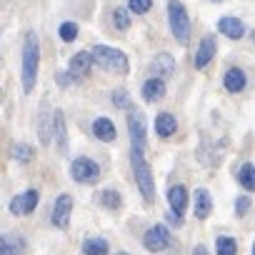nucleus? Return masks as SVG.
<instances>
[{
  "label": "nucleus",
  "instance_id": "23",
  "mask_svg": "<svg viewBox=\"0 0 255 255\" xmlns=\"http://www.w3.org/2000/svg\"><path fill=\"white\" fill-rule=\"evenodd\" d=\"M238 183L243 185V190L248 193H255V165L253 163H245L238 173Z\"/></svg>",
  "mask_w": 255,
  "mask_h": 255
},
{
  "label": "nucleus",
  "instance_id": "38",
  "mask_svg": "<svg viewBox=\"0 0 255 255\" xmlns=\"http://www.w3.org/2000/svg\"><path fill=\"white\" fill-rule=\"evenodd\" d=\"M253 40H255V30H253Z\"/></svg>",
  "mask_w": 255,
  "mask_h": 255
},
{
  "label": "nucleus",
  "instance_id": "6",
  "mask_svg": "<svg viewBox=\"0 0 255 255\" xmlns=\"http://www.w3.org/2000/svg\"><path fill=\"white\" fill-rule=\"evenodd\" d=\"M70 175L75 183H83V185H93L100 180V165L90 158H75L73 165H70Z\"/></svg>",
  "mask_w": 255,
  "mask_h": 255
},
{
  "label": "nucleus",
  "instance_id": "7",
  "mask_svg": "<svg viewBox=\"0 0 255 255\" xmlns=\"http://www.w3.org/2000/svg\"><path fill=\"white\" fill-rule=\"evenodd\" d=\"M143 245H145V250H150V253H160V250L170 248V245H173L170 230H168L163 223L153 225V228L145 233V238H143Z\"/></svg>",
  "mask_w": 255,
  "mask_h": 255
},
{
  "label": "nucleus",
  "instance_id": "20",
  "mask_svg": "<svg viewBox=\"0 0 255 255\" xmlns=\"http://www.w3.org/2000/svg\"><path fill=\"white\" fill-rule=\"evenodd\" d=\"M150 70H153L155 78H168V75H173V70H175V60H173V55H170V53H158V55L153 58Z\"/></svg>",
  "mask_w": 255,
  "mask_h": 255
},
{
  "label": "nucleus",
  "instance_id": "26",
  "mask_svg": "<svg viewBox=\"0 0 255 255\" xmlns=\"http://www.w3.org/2000/svg\"><path fill=\"white\" fill-rule=\"evenodd\" d=\"M100 200H103V205L110 208V210H118V208L123 205V198H120L118 190H103V193H100Z\"/></svg>",
  "mask_w": 255,
  "mask_h": 255
},
{
  "label": "nucleus",
  "instance_id": "22",
  "mask_svg": "<svg viewBox=\"0 0 255 255\" xmlns=\"http://www.w3.org/2000/svg\"><path fill=\"white\" fill-rule=\"evenodd\" d=\"M245 73L240 70V68H230L228 73H225V78H223V85H225V90L228 93H240V90H245Z\"/></svg>",
  "mask_w": 255,
  "mask_h": 255
},
{
  "label": "nucleus",
  "instance_id": "18",
  "mask_svg": "<svg viewBox=\"0 0 255 255\" xmlns=\"http://www.w3.org/2000/svg\"><path fill=\"white\" fill-rule=\"evenodd\" d=\"M193 208H195V215H198L200 220H205V218L213 213V198H210V193H208L205 188H198V190L193 193Z\"/></svg>",
  "mask_w": 255,
  "mask_h": 255
},
{
  "label": "nucleus",
  "instance_id": "33",
  "mask_svg": "<svg viewBox=\"0 0 255 255\" xmlns=\"http://www.w3.org/2000/svg\"><path fill=\"white\" fill-rule=\"evenodd\" d=\"M168 220H170L173 225H180V223H183V220H180V215H178V213H173V210L168 213Z\"/></svg>",
  "mask_w": 255,
  "mask_h": 255
},
{
  "label": "nucleus",
  "instance_id": "34",
  "mask_svg": "<svg viewBox=\"0 0 255 255\" xmlns=\"http://www.w3.org/2000/svg\"><path fill=\"white\" fill-rule=\"evenodd\" d=\"M193 255H210V253H208V248H205V245H195Z\"/></svg>",
  "mask_w": 255,
  "mask_h": 255
},
{
  "label": "nucleus",
  "instance_id": "4",
  "mask_svg": "<svg viewBox=\"0 0 255 255\" xmlns=\"http://www.w3.org/2000/svg\"><path fill=\"white\" fill-rule=\"evenodd\" d=\"M168 23H170L173 38L180 45H185L190 40V18H188V10L180 0H168Z\"/></svg>",
  "mask_w": 255,
  "mask_h": 255
},
{
  "label": "nucleus",
  "instance_id": "27",
  "mask_svg": "<svg viewBox=\"0 0 255 255\" xmlns=\"http://www.w3.org/2000/svg\"><path fill=\"white\" fill-rule=\"evenodd\" d=\"M13 158L18 163H30L33 160V148L25 145V143H18V145H13Z\"/></svg>",
  "mask_w": 255,
  "mask_h": 255
},
{
  "label": "nucleus",
  "instance_id": "11",
  "mask_svg": "<svg viewBox=\"0 0 255 255\" xmlns=\"http://www.w3.org/2000/svg\"><path fill=\"white\" fill-rule=\"evenodd\" d=\"M218 33H223L225 38L240 40V38L245 35V25H243V20H240V18L228 15V18H220V20H218Z\"/></svg>",
  "mask_w": 255,
  "mask_h": 255
},
{
  "label": "nucleus",
  "instance_id": "2",
  "mask_svg": "<svg viewBox=\"0 0 255 255\" xmlns=\"http://www.w3.org/2000/svg\"><path fill=\"white\" fill-rule=\"evenodd\" d=\"M90 58H93L95 65H100L103 70L115 73V75H125L128 68H130V65H128V58H125L123 50L108 48V45H95V48L90 50Z\"/></svg>",
  "mask_w": 255,
  "mask_h": 255
},
{
  "label": "nucleus",
  "instance_id": "10",
  "mask_svg": "<svg viewBox=\"0 0 255 255\" xmlns=\"http://www.w3.org/2000/svg\"><path fill=\"white\" fill-rule=\"evenodd\" d=\"M215 38L213 35H205L203 40H200V45H198V53H195V58H193V63H195V68L198 70H203L213 58H215Z\"/></svg>",
  "mask_w": 255,
  "mask_h": 255
},
{
  "label": "nucleus",
  "instance_id": "21",
  "mask_svg": "<svg viewBox=\"0 0 255 255\" xmlns=\"http://www.w3.org/2000/svg\"><path fill=\"white\" fill-rule=\"evenodd\" d=\"M178 130V120L173 118V113H158L155 115V133L160 138H170Z\"/></svg>",
  "mask_w": 255,
  "mask_h": 255
},
{
  "label": "nucleus",
  "instance_id": "17",
  "mask_svg": "<svg viewBox=\"0 0 255 255\" xmlns=\"http://www.w3.org/2000/svg\"><path fill=\"white\" fill-rule=\"evenodd\" d=\"M188 203H190V195H188V190H185L183 185H173V188L168 190V205H170L173 213H178V215L185 213Z\"/></svg>",
  "mask_w": 255,
  "mask_h": 255
},
{
  "label": "nucleus",
  "instance_id": "16",
  "mask_svg": "<svg viewBox=\"0 0 255 255\" xmlns=\"http://www.w3.org/2000/svg\"><path fill=\"white\" fill-rule=\"evenodd\" d=\"M53 138H55V143H58V150L65 153V150H68V130H65L63 110H53Z\"/></svg>",
  "mask_w": 255,
  "mask_h": 255
},
{
  "label": "nucleus",
  "instance_id": "14",
  "mask_svg": "<svg viewBox=\"0 0 255 255\" xmlns=\"http://www.w3.org/2000/svg\"><path fill=\"white\" fill-rule=\"evenodd\" d=\"M93 135L100 140V143H113L115 140V123L110 118H95L93 123Z\"/></svg>",
  "mask_w": 255,
  "mask_h": 255
},
{
  "label": "nucleus",
  "instance_id": "12",
  "mask_svg": "<svg viewBox=\"0 0 255 255\" xmlns=\"http://www.w3.org/2000/svg\"><path fill=\"white\" fill-rule=\"evenodd\" d=\"M93 65V58H90V50H80L70 58V65H68V75L70 78H83Z\"/></svg>",
  "mask_w": 255,
  "mask_h": 255
},
{
  "label": "nucleus",
  "instance_id": "19",
  "mask_svg": "<svg viewBox=\"0 0 255 255\" xmlns=\"http://www.w3.org/2000/svg\"><path fill=\"white\" fill-rule=\"evenodd\" d=\"M38 130H40V143L50 145V138H53V110L48 108V103H43V108H40Z\"/></svg>",
  "mask_w": 255,
  "mask_h": 255
},
{
  "label": "nucleus",
  "instance_id": "32",
  "mask_svg": "<svg viewBox=\"0 0 255 255\" xmlns=\"http://www.w3.org/2000/svg\"><path fill=\"white\" fill-rule=\"evenodd\" d=\"M113 105H118V108H125V105H128V93H125L123 88L113 90Z\"/></svg>",
  "mask_w": 255,
  "mask_h": 255
},
{
  "label": "nucleus",
  "instance_id": "28",
  "mask_svg": "<svg viewBox=\"0 0 255 255\" xmlns=\"http://www.w3.org/2000/svg\"><path fill=\"white\" fill-rule=\"evenodd\" d=\"M113 20H115V28H118V30H128V25H130V10L118 8V10L113 13Z\"/></svg>",
  "mask_w": 255,
  "mask_h": 255
},
{
  "label": "nucleus",
  "instance_id": "30",
  "mask_svg": "<svg viewBox=\"0 0 255 255\" xmlns=\"http://www.w3.org/2000/svg\"><path fill=\"white\" fill-rule=\"evenodd\" d=\"M150 5H153V0H128V10L135 13V15L148 13V10H150Z\"/></svg>",
  "mask_w": 255,
  "mask_h": 255
},
{
  "label": "nucleus",
  "instance_id": "35",
  "mask_svg": "<svg viewBox=\"0 0 255 255\" xmlns=\"http://www.w3.org/2000/svg\"><path fill=\"white\" fill-rule=\"evenodd\" d=\"M250 253H253V255H255V240H253V250H250Z\"/></svg>",
  "mask_w": 255,
  "mask_h": 255
},
{
  "label": "nucleus",
  "instance_id": "13",
  "mask_svg": "<svg viewBox=\"0 0 255 255\" xmlns=\"http://www.w3.org/2000/svg\"><path fill=\"white\" fill-rule=\"evenodd\" d=\"M165 98V80L163 78H148L145 83H143V100L145 103H158V100H163Z\"/></svg>",
  "mask_w": 255,
  "mask_h": 255
},
{
  "label": "nucleus",
  "instance_id": "37",
  "mask_svg": "<svg viewBox=\"0 0 255 255\" xmlns=\"http://www.w3.org/2000/svg\"><path fill=\"white\" fill-rule=\"evenodd\" d=\"M213 3H223V0H213Z\"/></svg>",
  "mask_w": 255,
  "mask_h": 255
},
{
  "label": "nucleus",
  "instance_id": "25",
  "mask_svg": "<svg viewBox=\"0 0 255 255\" xmlns=\"http://www.w3.org/2000/svg\"><path fill=\"white\" fill-rule=\"evenodd\" d=\"M215 248H218V255H238V243L228 235H220L215 240Z\"/></svg>",
  "mask_w": 255,
  "mask_h": 255
},
{
  "label": "nucleus",
  "instance_id": "1",
  "mask_svg": "<svg viewBox=\"0 0 255 255\" xmlns=\"http://www.w3.org/2000/svg\"><path fill=\"white\" fill-rule=\"evenodd\" d=\"M38 65H40V40L35 33H28L23 40V90L33 93L38 83Z\"/></svg>",
  "mask_w": 255,
  "mask_h": 255
},
{
  "label": "nucleus",
  "instance_id": "9",
  "mask_svg": "<svg viewBox=\"0 0 255 255\" xmlns=\"http://www.w3.org/2000/svg\"><path fill=\"white\" fill-rule=\"evenodd\" d=\"M38 200H40V193L38 190H25V193H20V195H15L10 200V213L13 215H28V213L35 210Z\"/></svg>",
  "mask_w": 255,
  "mask_h": 255
},
{
  "label": "nucleus",
  "instance_id": "5",
  "mask_svg": "<svg viewBox=\"0 0 255 255\" xmlns=\"http://www.w3.org/2000/svg\"><path fill=\"white\" fill-rule=\"evenodd\" d=\"M128 133H130V143H133V150H145V143H148V123H145V115L133 108L128 113Z\"/></svg>",
  "mask_w": 255,
  "mask_h": 255
},
{
  "label": "nucleus",
  "instance_id": "24",
  "mask_svg": "<svg viewBox=\"0 0 255 255\" xmlns=\"http://www.w3.org/2000/svg\"><path fill=\"white\" fill-rule=\"evenodd\" d=\"M83 253L85 255H108L110 248H108V240H103V238H88L83 243Z\"/></svg>",
  "mask_w": 255,
  "mask_h": 255
},
{
  "label": "nucleus",
  "instance_id": "15",
  "mask_svg": "<svg viewBox=\"0 0 255 255\" xmlns=\"http://www.w3.org/2000/svg\"><path fill=\"white\" fill-rule=\"evenodd\" d=\"M0 255H25V240L15 233L0 235Z\"/></svg>",
  "mask_w": 255,
  "mask_h": 255
},
{
  "label": "nucleus",
  "instance_id": "36",
  "mask_svg": "<svg viewBox=\"0 0 255 255\" xmlns=\"http://www.w3.org/2000/svg\"><path fill=\"white\" fill-rule=\"evenodd\" d=\"M115 255H130V253H115Z\"/></svg>",
  "mask_w": 255,
  "mask_h": 255
},
{
  "label": "nucleus",
  "instance_id": "29",
  "mask_svg": "<svg viewBox=\"0 0 255 255\" xmlns=\"http://www.w3.org/2000/svg\"><path fill=\"white\" fill-rule=\"evenodd\" d=\"M58 33H60V40H65V43H73L75 38H78V25L75 23H63L60 28H58Z\"/></svg>",
  "mask_w": 255,
  "mask_h": 255
},
{
  "label": "nucleus",
  "instance_id": "8",
  "mask_svg": "<svg viewBox=\"0 0 255 255\" xmlns=\"http://www.w3.org/2000/svg\"><path fill=\"white\" fill-rule=\"evenodd\" d=\"M70 213H73V198H70L68 193L58 195V200H55V205H53V215H50L53 225L60 228V230H65L68 223H70Z\"/></svg>",
  "mask_w": 255,
  "mask_h": 255
},
{
  "label": "nucleus",
  "instance_id": "3",
  "mask_svg": "<svg viewBox=\"0 0 255 255\" xmlns=\"http://www.w3.org/2000/svg\"><path fill=\"white\" fill-rule=\"evenodd\" d=\"M130 163H133L135 183H138V190L143 193V200H145V203H153V200H155V180H153L150 165L145 163V158H143L140 150H133V153H130Z\"/></svg>",
  "mask_w": 255,
  "mask_h": 255
},
{
  "label": "nucleus",
  "instance_id": "39",
  "mask_svg": "<svg viewBox=\"0 0 255 255\" xmlns=\"http://www.w3.org/2000/svg\"><path fill=\"white\" fill-rule=\"evenodd\" d=\"M0 93H3V90H0Z\"/></svg>",
  "mask_w": 255,
  "mask_h": 255
},
{
  "label": "nucleus",
  "instance_id": "31",
  "mask_svg": "<svg viewBox=\"0 0 255 255\" xmlns=\"http://www.w3.org/2000/svg\"><path fill=\"white\" fill-rule=\"evenodd\" d=\"M250 210V198H245V195H240L238 200H235V213H238V218H245V213Z\"/></svg>",
  "mask_w": 255,
  "mask_h": 255
}]
</instances>
